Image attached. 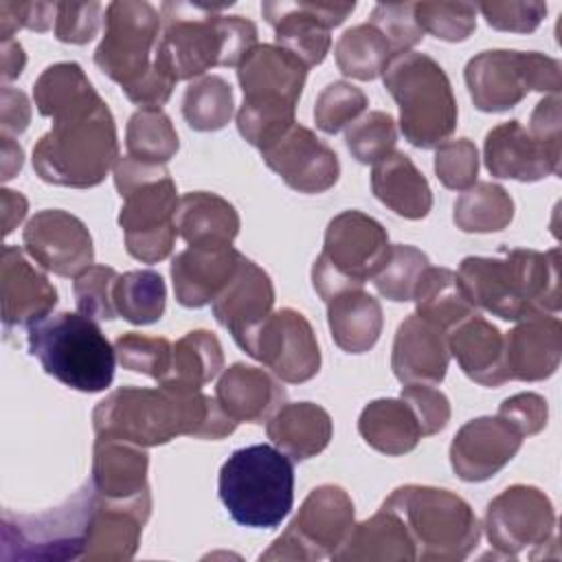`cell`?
I'll list each match as a JSON object with an SVG mask.
<instances>
[{
	"label": "cell",
	"mask_w": 562,
	"mask_h": 562,
	"mask_svg": "<svg viewBox=\"0 0 562 562\" xmlns=\"http://www.w3.org/2000/svg\"><path fill=\"white\" fill-rule=\"evenodd\" d=\"M97 439H119L140 448L162 446L180 435L195 439H224L237 422L202 389L160 384L121 386L92 411Z\"/></svg>",
	"instance_id": "6da1fadb"
},
{
	"label": "cell",
	"mask_w": 562,
	"mask_h": 562,
	"mask_svg": "<svg viewBox=\"0 0 562 562\" xmlns=\"http://www.w3.org/2000/svg\"><path fill=\"white\" fill-rule=\"evenodd\" d=\"M459 279L474 307L503 321L560 310V248L503 250V257H465Z\"/></svg>",
	"instance_id": "7a4b0ae2"
},
{
	"label": "cell",
	"mask_w": 562,
	"mask_h": 562,
	"mask_svg": "<svg viewBox=\"0 0 562 562\" xmlns=\"http://www.w3.org/2000/svg\"><path fill=\"white\" fill-rule=\"evenodd\" d=\"M228 4L162 2V33L154 61L176 81L204 77L213 66L237 68L257 46V26L244 15L220 13Z\"/></svg>",
	"instance_id": "3957f363"
},
{
	"label": "cell",
	"mask_w": 562,
	"mask_h": 562,
	"mask_svg": "<svg viewBox=\"0 0 562 562\" xmlns=\"http://www.w3.org/2000/svg\"><path fill=\"white\" fill-rule=\"evenodd\" d=\"M217 492L237 525L274 529L294 503V463L270 443L237 448L220 468Z\"/></svg>",
	"instance_id": "277c9868"
},
{
	"label": "cell",
	"mask_w": 562,
	"mask_h": 562,
	"mask_svg": "<svg viewBox=\"0 0 562 562\" xmlns=\"http://www.w3.org/2000/svg\"><path fill=\"white\" fill-rule=\"evenodd\" d=\"M119 158L116 125L108 103L83 116L55 121L33 147L35 173L48 184L72 189L101 184Z\"/></svg>",
	"instance_id": "5b68a950"
},
{
	"label": "cell",
	"mask_w": 562,
	"mask_h": 562,
	"mask_svg": "<svg viewBox=\"0 0 562 562\" xmlns=\"http://www.w3.org/2000/svg\"><path fill=\"white\" fill-rule=\"evenodd\" d=\"M29 353L61 384L81 391H105L114 380L116 351L97 325L81 312H59L29 327Z\"/></svg>",
	"instance_id": "8992f818"
},
{
	"label": "cell",
	"mask_w": 562,
	"mask_h": 562,
	"mask_svg": "<svg viewBox=\"0 0 562 562\" xmlns=\"http://www.w3.org/2000/svg\"><path fill=\"white\" fill-rule=\"evenodd\" d=\"M384 88L400 108L404 138L419 147H439L457 127V99L446 70L426 53L408 50L391 57Z\"/></svg>",
	"instance_id": "52a82bcc"
},
{
	"label": "cell",
	"mask_w": 562,
	"mask_h": 562,
	"mask_svg": "<svg viewBox=\"0 0 562 562\" xmlns=\"http://www.w3.org/2000/svg\"><path fill=\"white\" fill-rule=\"evenodd\" d=\"M382 507L402 518L415 542L417 560L459 562L479 544L481 525L474 509L450 490L402 485L389 494Z\"/></svg>",
	"instance_id": "ba28073f"
},
{
	"label": "cell",
	"mask_w": 562,
	"mask_h": 562,
	"mask_svg": "<svg viewBox=\"0 0 562 562\" xmlns=\"http://www.w3.org/2000/svg\"><path fill=\"white\" fill-rule=\"evenodd\" d=\"M97 492L88 481L59 507L42 514L2 512V562H61L81 560Z\"/></svg>",
	"instance_id": "9c48e42d"
},
{
	"label": "cell",
	"mask_w": 562,
	"mask_h": 562,
	"mask_svg": "<svg viewBox=\"0 0 562 562\" xmlns=\"http://www.w3.org/2000/svg\"><path fill=\"white\" fill-rule=\"evenodd\" d=\"M391 255L386 228L362 211H342L325 228L323 252L312 266V285L327 301L334 294L362 288Z\"/></svg>",
	"instance_id": "30bf717a"
},
{
	"label": "cell",
	"mask_w": 562,
	"mask_h": 562,
	"mask_svg": "<svg viewBox=\"0 0 562 562\" xmlns=\"http://www.w3.org/2000/svg\"><path fill=\"white\" fill-rule=\"evenodd\" d=\"M465 86L476 110L505 112L531 90L558 94L562 66L558 59L536 50H483L465 64Z\"/></svg>",
	"instance_id": "8fae6325"
},
{
	"label": "cell",
	"mask_w": 562,
	"mask_h": 562,
	"mask_svg": "<svg viewBox=\"0 0 562 562\" xmlns=\"http://www.w3.org/2000/svg\"><path fill=\"white\" fill-rule=\"evenodd\" d=\"M353 503L334 483L314 487L301 503L285 531L259 560H321L331 558L353 529Z\"/></svg>",
	"instance_id": "7c38bea8"
},
{
	"label": "cell",
	"mask_w": 562,
	"mask_h": 562,
	"mask_svg": "<svg viewBox=\"0 0 562 562\" xmlns=\"http://www.w3.org/2000/svg\"><path fill=\"white\" fill-rule=\"evenodd\" d=\"M162 18L149 2L116 0L105 7V33L94 50L99 70L121 90L138 83L154 66Z\"/></svg>",
	"instance_id": "4fadbf2b"
},
{
	"label": "cell",
	"mask_w": 562,
	"mask_h": 562,
	"mask_svg": "<svg viewBox=\"0 0 562 562\" xmlns=\"http://www.w3.org/2000/svg\"><path fill=\"white\" fill-rule=\"evenodd\" d=\"M178 191L171 176L145 180L123 195L119 226L127 252L143 263H158L173 250L178 235Z\"/></svg>",
	"instance_id": "5bb4252c"
},
{
	"label": "cell",
	"mask_w": 562,
	"mask_h": 562,
	"mask_svg": "<svg viewBox=\"0 0 562 562\" xmlns=\"http://www.w3.org/2000/svg\"><path fill=\"white\" fill-rule=\"evenodd\" d=\"M483 527L498 555L516 558L529 547L555 540V509L542 490L516 483L487 503Z\"/></svg>",
	"instance_id": "9a60e30c"
},
{
	"label": "cell",
	"mask_w": 562,
	"mask_h": 562,
	"mask_svg": "<svg viewBox=\"0 0 562 562\" xmlns=\"http://www.w3.org/2000/svg\"><path fill=\"white\" fill-rule=\"evenodd\" d=\"M241 349L288 384L307 382L321 369L316 334L310 321L292 307L272 312L241 345Z\"/></svg>",
	"instance_id": "2e32d148"
},
{
	"label": "cell",
	"mask_w": 562,
	"mask_h": 562,
	"mask_svg": "<svg viewBox=\"0 0 562 562\" xmlns=\"http://www.w3.org/2000/svg\"><path fill=\"white\" fill-rule=\"evenodd\" d=\"M356 2H263L261 13L274 29V44L307 68L321 64L331 46V29L342 24Z\"/></svg>",
	"instance_id": "e0dca14e"
},
{
	"label": "cell",
	"mask_w": 562,
	"mask_h": 562,
	"mask_svg": "<svg viewBox=\"0 0 562 562\" xmlns=\"http://www.w3.org/2000/svg\"><path fill=\"white\" fill-rule=\"evenodd\" d=\"M24 250L57 277H77L92 266L94 246L88 226L61 209L37 211L22 231Z\"/></svg>",
	"instance_id": "ac0fdd59"
},
{
	"label": "cell",
	"mask_w": 562,
	"mask_h": 562,
	"mask_svg": "<svg viewBox=\"0 0 562 562\" xmlns=\"http://www.w3.org/2000/svg\"><path fill=\"white\" fill-rule=\"evenodd\" d=\"M263 162L294 191L323 193L338 182L340 162L310 127L294 123L261 149Z\"/></svg>",
	"instance_id": "d6986e66"
},
{
	"label": "cell",
	"mask_w": 562,
	"mask_h": 562,
	"mask_svg": "<svg viewBox=\"0 0 562 562\" xmlns=\"http://www.w3.org/2000/svg\"><path fill=\"white\" fill-rule=\"evenodd\" d=\"M522 435L498 415L465 422L450 443V465L465 483H481L501 472L520 450Z\"/></svg>",
	"instance_id": "ffe728a7"
},
{
	"label": "cell",
	"mask_w": 562,
	"mask_h": 562,
	"mask_svg": "<svg viewBox=\"0 0 562 562\" xmlns=\"http://www.w3.org/2000/svg\"><path fill=\"white\" fill-rule=\"evenodd\" d=\"M149 454L145 448L119 439H97L92 450V487L110 503L151 512L147 485Z\"/></svg>",
	"instance_id": "44dd1931"
},
{
	"label": "cell",
	"mask_w": 562,
	"mask_h": 562,
	"mask_svg": "<svg viewBox=\"0 0 562 562\" xmlns=\"http://www.w3.org/2000/svg\"><path fill=\"white\" fill-rule=\"evenodd\" d=\"M0 299L4 329L31 327L57 305V290L22 248L7 244L0 261Z\"/></svg>",
	"instance_id": "7402d4cb"
},
{
	"label": "cell",
	"mask_w": 562,
	"mask_h": 562,
	"mask_svg": "<svg viewBox=\"0 0 562 562\" xmlns=\"http://www.w3.org/2000/svg\"><path fill=\"white\" fill-rule=\"evenodd\" d=\"M244 255L233 246H189L171 259L176 301L184 307L213 303L233 281Z\"/></svg>",
	"instance_id": "603a6c76"
},
{
	"label": "cell",
	"mask_w": 562,
	"mask_h": 562,
	"mask_svg": "<svg viewBox=\"0 0 562 562\" xmlns=\"http://www.w3.org/2000/svg\"><path fill=\"white\" fill-rule=\"evenodd\" d=\"M307 79V66L277 44H257L237 66L244 101L296 105Z\"/></svg>",
	"instance_id": "cb8c5ba5"
},
{
	"label": "cell",
	"mask_w": 562,
	"mask_h": 562,
	"mask_svg": "<svg viewBox=\"0 0 562 562\" xmlns=\"http://www.w3.org/2000/svg\"><path fill=\"white\" fill-rule=\"evenodd\" d=\"M274 285L263 268L250 259H241L237 274L213 301L215 321L231 331L241 347L252 331L272 314Z\"/></svg>",
	"instance_id": "d4e9b609"
},
{
	"label": "cell",
	"mask_w": 562,
	"mask_h": 562,
	"mask_svg": "<svg viewBox=\"0 0 562 562\" xmlns=\"http://www.w3.org/2000/svg\"><path fill=\"white\" fill-rule=\"evenodd\" d=\"M450 362L448 334L417 314L406 316L393 340L391 369L402 384H439Z\"/></svg>",
	"instance_id": "484cf974"
},
{
	"label": "cell",
	"mask_w": 562,
	"mask_h": 562,
	"mask_svg": "<svg viewBox=\"0 0 562 562\" xmlns=\"http://www.w3.org/2000/svg\"><path fill=\"white\" fill-rule=\"evenodd\" d=\"M503 338L509 380L538 382L555 373L562 356V323L553 314L522 318Z\"/></svg>",
	"instance_id": "4316f807"
},
{
	"label": "cell",
	"mask_w": 562,
	"mask_h": 562,
	"mask_svg": "<svg viewBox=\"0 0 562 562\" xmlns=\"http://www.w3.org/2000/svg\"><path fill=\"white\" fill-rule=\"evenodd\" d=\"M483 160L494 178L518 182H536L560 173V162H555L516 119L498 123L485 134Z\"/></svg>",
	"instance_id": "83f0119b"
},
{
	"label": "cell",
	"mask_w": 562,
	"mask_h": 562,
	"mask_svg": "<svg viewBox=\"0 0 562 562\" xmlns=\"http://www.w3.org/2000/svg\"><path fill=\"white\" fill-rule=\"evenodd\" d=\"M215 400L237 424H263L283 406L285 389L263 369L235 362L222 371Z\"/></svg>",
	"instance_id": "f1b7e54d"
},
{
	"label": "cell",
	"mask_w": 562,
	"mask_h": 562,
	"mask_svg": "<svg viewBox=\"0 0 562 562\" xmlns=\"http://www.w3.org/2000/svg\"><path fill=\"white\" fill-rule=\"evenodd\" d=\"M448 349L472 382L501 386L509 380L505 371V338L479 312L448 331Z\"/></svg>",
	"instance_id": "f546056e"
},
{
	"label": "cell",
	"mask_w": 562,
	"mask_h": 562,
	"mask_svg": "<svg viewBox=\"0 0 562 562\" xmlns=\"http://www.w3.org/2000/svg\"><path fill=\"white\" fill-rule=\"evenodd\" d=\"M336 562H411L417 560L415 542L402 518L380 507L371 518L353 525L347 540L331 555Z\"/></svg>",
	"instance_id": "4dcf8cb0"
},
{
	"label": "cell",
	"mask_w": 562,
	"mask_h": 562,
	"mask_svg": "<svg viewBox=\"0 0 562 562\" xmlns=\"http://www.w3.org/2000/svg\"><path fill=\"white\" fill-rule=\"evenodd\" d=\"M149 514L103 501L97 494V507L90 520V531L81 560L88 562H125L132 560L138 544L140 531Z\"/></svg>",
	"instance_id": "1f68e13d"
},
{
	"label": "cell",
	"mask_w": 562,
	"mask_h": 562,
	"mask_svg": "<svg viewBox=\"0 0 562 562\" xmlns=\"http://www.w3.org/2000/svg\"><path fill=\"white\" fill-rule=\"evenodd\" d=\"M266 435L292 461H305L329 446L334 424L323 406L314 402H290L266 422Z\"/></svg>",
	"instance_id": "d6a6232c"
},
{
	"label": "cell",
	"mask_w": 562,
	"mask_h": 562,
	"mask_svg": "<svg viewBox=\"0 0 562 562\" xmlns=\"http://www.w3.org/2000/svg\"><path fill=\"white\" fill-rule=\"evenodd\" d=\"M371 189L386 209L406 220H422L432 209V191L426 176L411 156L397 149L373 165Z\"/></svg>",
	"instance_id": "836d02e7"
},
{
	"label": "cell",
	"mask_w": 562,
	"mask_h": 562,
	"mask_svg": "<svg viewBox=\"0 0 562 562\" xmlns=\"http://www.w3.org/2000/svg\"><path fill=\"white\" fill-rule=\"evenodd\" d=\"M35 108L42 116L66 121L83 116L105 101L97 94L83 68L75 61H59L42 70L33 86Z\"/></svg>",
	"instance_id": "e575fe53"
},
{
	"label": "cell",
	"mask_w": 562,
	"mask_h": 562,
	"mask_svg": "<svg viewBox=\"0 0 562 562\" xmlns=\"http://www.w3.org/2000/svg\"><path fill=\"white\" fill-rule=\"evenodd\" d=\"M325 303L331 338L342 351L364 353L378 342L384 316L375 296L362 288H349L334 294Z\"/></svg>",
	"instance_id": "d590c367"
},
{
	"label": "cell",
	"mask_w": 562,
	"mask_h": 562,
	"mask_svg": "<svg viewBox=\"0 0 562 562\" xmlns=\"http://www.w3.org/2000/svg\"><path fill=\"white\" fill-rule=\"evenodd\" d=\"M176 228L189 246H233L239 213L217 193L191 191L178 202Z\"/></svg>",
	"instance_id": "8d00e7d4"
},
{
	"label": "cell",
	"mask_w": 562,
	"mask_h": 562,
	"mask_svg": "<svg viewBox=\"0 0 562 562\" xmlns=\"http://www.w3.org/2000/svg\"><path fill=\"white\" fill-rule=\"evenodd\" d=\"M358 432L367 446L389 457L415 450L424 437L415 413L402 397H380L369 402L358 417Z\"/></svg>",
	"instance_id": "74e56055"
},
{
	"label": "cell",
	"mask_w": 562,
	"mask_h": 562,
	"mask_svg": "<svg viewBox=\"0 0 562 562\" xmlns=\"http://www.w3.org/2000/svg\"><path fill=\"white\" fill-rule=\"evenodd\" d=\"M413 301L415 314L446 334L468 316L476 314V307L463 290L459 274L450 268L428 266L417 281Z\"/></svg>",
	"instance_id": "f35d334b"
},
{
	"label": "cell",
	"mask_w": 562,
	"mask_h": 562,
	"mask_svg": "<svg viewBox=\"0 0 562 562\" xmlns=\"http://www.w3.org/2000/svg\"><path fill=\"white\" fill-rule=\"evenodd\" d=\"M224 369V351L213 331L193 329L173 345L169 375L160 384L202 389Z\"/></svg>",
	"instance_id": "ab89813d"
},
{
	"label": "cell",
	"mask_w": 562,
	"mask_h": 562,
	"mask_svg": "<svg viewBox=\"0 0 562 562\" xmlns=\"http://www.w3.org/2000/svg\"><path fill=\"white\" fill-rule=\"evenodd\" d=\"M514 220V200L496 182H474L452 209V222L463 233H496Z\"/></svg>",
	"instance_id": "60d3db41"
},
{
	"label": "cell",
	"mask_w": 562,
	"mask_h": 562,
	"mask_svg": "<svg viewBox=\"0 0 562 562\" xmlns=\"http://www.w3.org/2000/svg\"><path fill=\"white\" fill-rule=\"evenodd\" d=\"M334 57L342 75L360 81H371L384 72L386 64L395 55L386 37L367 22L347 29L338 37L334 46Z\"/></svg>",
	"instance_id": "b9f144b4"
},
{
	"label": "cell",
	"mask_w": 562,
	"mask_h": 562,
	"mask_svg": "<svg viewBox=\"0 0 562 562\" xmlns=\"http://www.w3.org/2000/svg\"><path fill=\"white\" fill-rule=\"evenodd\" d=\"M167 303L165 279L156 270H130L114 283V307L132 325L160 321Z\"/></svg>",
	"instance_id": "7bdbcfd3"
},
{
	"label": "cell",
	"mask_w": 562,
	"mask_h": 562,
	"mask_svg": "<svg viewBox=\"0 0 562 562\" xmlns=\"http://www.w3.org/2000/svg\"><path fill=\"white\" fill-rule=\"evenodd\" d=\"M235 110L233 88L220 75L193 79L182 97V116L195 132H217L228 125Z\"/></svg>",
	"instance_id": "ee69618b"
},
{
	"label": "cell",
	"mask_w": 562,
	"mask_h": 562,
	"mask_svg": "<svg viewBox=\"0 0 562 562\" xmlns=\"http://www.w3.org/2000/svg\"><path fill=\"white\" fill-rule=\"evenodd\" d=\"M125 145L127 156L149 162V165H167L178 147V132L171 119L158 108L136 110L125 127Z\"/></svg>",
	"instance_id": "f6af8a7d"
},
{
	"label": "cell",
	"mask_w": 562,
	"mask_h": 562,
	"mask_svg": "<svg viewBox=\"0 0 562 562\" xmlns=\"http://www.w3.org/2000/svg\"><path fill=\"white\" fill-rule=\"evenodd\" d=\"M430 266L428 255L408 244H393L382 270L373 277L375 290L395 303L413 301L415 288L424 270Z\"/></svg>",
	"instance_id": "bcb514c9"
},
{
	"label": "cell",
	"mask_w": 562,
	"mask_h": 562,
	"mask_svg": "<svg viewBox=\"0 0 562 562\" xmlns=\"http://www.w3.org/2000/svg\"><path fill=\"white\" fill-rule=\"evenodd\" d=\"M114 351L119 364L127 371L143 373L158 384L169 375L173 345L162 336L125 331L114 340Z\"/></svg>",
	"instance_id": "7dc6e473"
},
{
	"label": "cell",
	"mask_w": 562,
	"mask_h": 562,
	"mask_svg": "<svg viewBox=\"0 0 562 562\" xmlns=\"http://www.w3.org/2000/svg\"><path fill=\"white\" fill-rule=\"evenodd\" d=\"M345 143L351 156L362 165H375L395 151L397 127L389 112L373 110L347 125Z\"/></svg>",
	"instance_id": "c3c4849f"
},
{
	"label": "cell",
	"mask_w": 562,
	"mask_h": 562,
	"mask_svg": "<svg viewBox=\"0 0 562 562\" xmlns=\"http://www.w3.org/2000/svg\"><path fill=\"white\" fill-rule=\"evenodd\" d=\"M369 105L367 94L349 81L327 83L314 103V123L325 134H336L351 125Z\"/></svg>",
	"instance_id": "681fc988"
},
{
	"label": "cell",
	"mask_w": 562,
	"mask_h": 562,
	"mask_svg": "<svg viewBox=\"0 0 562 562\" xmlns=\"http://www.w3.org/2000/svg\"><path fill=\"white\" fill-rule=\"evenodd\" d=\"M415 20L424 33L443 42H463L476 29L472 2H415Z\"/></svg>",
	"instance_id": "f907efd6"
},
{
	"label": "cell",
	"mask_w": 562,
	"mask_h": 562,
	"mask_svg": "<svg viewBox=\"0 0 562 562\" xmlns=\"http://www.w3.org/2000/svg\"><path fill=\"white\" fill-rule=\"evenodd\" d=\"M119 272L110 266H90L79 272L72 281V294L77 310L92 321L116 318L114 307V283Z\"/></svg>",
	"instance_id": "816d5d0a"
},
{
	"label": "cell",
	"mask_w": 562,
	"mask_h": 562,
	"mask_svg": "<svg viewBox=\"0 0 562 562\" xmlns=\"http://www.w3.org/2000/svg\"><path fill=\"white\" fill-rule=\"evenodd\" d=\"M435 173L446 189H470L479 176L476 145L470 138L443 140L435 151Z\"/></svg>",
	"instance_id": "f5cc1de1"
},
{
	"label": "cell",
	"mask_w": 562,
	"mask_h": 562,
	"mask_svg": "<svg viewBox=\"0 0 562 562\" xmlns=\"http://www.w3.org/2000/svg\"><path fill=\"white\" fill-rule=\"evenodd\" d=\"M369 24L386 37L393 55L408 53L424 37V31L415 20V2L378 4L369 15Z\"/></svg>",
	"instance_id": "db71d44e"
},
{
	"label": "cell",
	"mask_w": 562,
	"mask_h": 562,
	"mask_svg": "<svg viewBox=\"0 0 562 562\" xmlns=\"http://www.w3.org/2000/svg\"><path fill=\"white\" fill-rule=\"evenodd\" d=\"M485 22L496 31L507 33H531L547 15V4L540 0L527 2H481L476 7Z\"/></svg>",
	"instance_id": "11a10c76"
},
{
	"label": "cell",
	"mask_w": 562,
	"mask_h": 562,
	"mask_svg": "<svg viewBox=\"0 0 562 562\" xmlns=\"http://www.w3.org/2000/svg\"><path fill=\"white\" fill-rule=\"evenodd\" d=\"M400 397L415 413L424 437L437 435L439 430H443L448 426L450 402L439 389H435L430 384H406V386H402Z\"/></svg>",
	"instance_id": "9f6ffc18"
},
{
	"label": "cell",
	"mask_w": 562,
	"mask_h": 562,
	"mask_svg": "<svg viewBox=\"0 0 562 562\" xmlns=\"http://www.w3.org/2000/svg\"><path fill=\"white\" fill-rule=\"evenodd\" d=\"M101 2H57L55 37L66 44H88L101 26Z\"/></svg>",
	"instance_id": "6f0895ef"
},
{
	"label": "cell",
	"mask_w": 562,
	"mask_h": 562,
	"mask_svg": "<svg viewBox=\"0 0 562 562\" xmlns=\"http://www.w3.org/2000/svg\"><path fill=\"white\" fill-rule=\"evenodd\" d=\"M57 18V2H0V35L13 40L18 29L48 31Z\"/></svg>",
	"instance_id": "680465c9"
},
{
	"label": "cell",
	"mask_w": 562,
	"mask_h": 562,
	"mask_svg": "<svg viewBox=\"0 0 562 562\" xmlns=\"http://www.w3.org/2000/svg\"><path fill=\"white\" fill-rule=\"evenodd\" d=\"M498 417L509 422L522 437L538 435L549 419L547 400L538 393H516L498 406Z\"/></svg>",
	"instance_id": "91938a15"
},
{
	"label": "cell",
	"mask_w": 562,
	"mask_h": 562,
	"mask_svg": "<svg viewBox=\"0 0 562 562\" xmlns=\"http://www.w3.org/2000/svg\"><path fill=\"white\" fill-rule=\"evenodd\" d=\"M560 94L544 97L536 103L531 119H529V134L531 138L555 160H562V123H560Z\"/></svg>",
	"instance_id": "94428289"
},
{
	"label": "cell",
	"mask_w": 562,
	"mask_h": 562,
	"mask_svg": "<svg viewBox=\"0 0 562 562\" xmlns=\"http://www.w3.org/2000/svg\"><path fill=\"white\" fill-rule=\"evenodd\" d=\"M0 123H2V134H22L29 127L31 121V105L29 99L22 90L4 86L0 92Z\"/></svg>",
	"instance_id": "6125c7cd"
},
{
	"label": "cell",
	"mask_w": 562,
	"mask_h": 562,
	"mask_svg": "<svg viewBox=\"0 0 562 562\" xmlns=\"http://www.w3.org/2000/svg\"><path fill=\"white\" fill-rule=\"evenodd\" d=\"M167 173L169 171H167L165 165H149V162H140L132 156H123L114 165V184H116L119 195L123 198L136 184L145 182V180H151V178L167 176Z\"/></svg>",
	"instance_id": "be15d7a7"
},
{
	"label": "cell",
	"mask_w": 562,
	"mask_h": 562,
	"mask_svg": "<svg viewBox=\"0 0 562 562\" xmlns=\"http://www.w3.org/2000/svg\"><path fill=\"white\" fill-rule=\"evenodd\" d=\"M0 64H2L0 77H2L4 83L22 75L24 64H26V55H24L20 42H15V40H2V46H0Z\"/></svg>",
	"instance_id": "e7e4bbea"
},
{
	"label": "cell",
	"mask_w": 562,
	"mask_h": 562,
	"mask_svg": "<svg viewBox=\"0 0 562 562\" xmlns=\"http://www.w3.org/2000/svg\"><path fill=\"white\" fill-rule=\"evenodd\" d=\"M2 220H4V235H9L26 215L29 202L22 193L11 191V189H2Z\"/></svg>",
	"instance_id": "03108f58"
},
{
	"label": "cell",
	"mask_w": 562,
	"mask_h": 562,
	"mask_svg": "<svg viewBox=\"0 0 562 562\" xmlns=\"http://www.w3.org/2000/svg\"><path fill=\"white\" fill-rule=\"evenodd\" d=\"M24 162V151L11 136L2 134V180H11Z\"/></svg>",
	"instance_id": "003e7915"
}]
</instances>
